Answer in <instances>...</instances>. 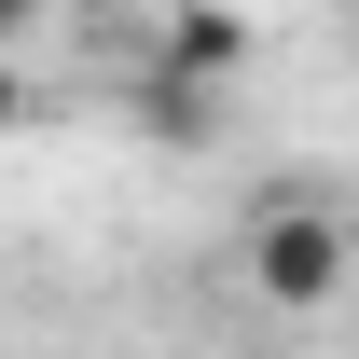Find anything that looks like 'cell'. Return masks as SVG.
<instances>
[{"instance_id":"cell-2","label":"cell","mask_w":359,"mask_h":359,"mask_svg":"<svg viewBox=\"0 0 359 359\" xmlns=\"http://www.w3.org/2000/svg\"><path fill=\"white\" fill-rule=\"evenodd\" d=\"M152 42H166V97H208L249 69V14H166Z\"/></svg>"},{"instance_id":"cell-1","label":"cell","mask_w":359,"mask_h":359,"mask_svg":"<svg viewBox=\"0 0 359 359\" xmlns=\"http://www.w3.org/2000/svg\"><path fill=\"white\" fill-rule=\"evenodd\" d=\"M235 276H249V304L263 318H332L359 276V222L346 194H263L249 222H235Z\"/></svg>"},{"instance_id":"cell-3","label":"cell","mask_w":359,"mask_h":359,"mask_svg":"<svg viewBox=\"0 0 359 359\" xmlns=\"http://www.w3.org/2000/svg\"><path fill=\"white\" fill-rule=\"evenodd\" d=\"M28 125V69H14V55H0V138Z\"/></svg>"}]
</instances>
